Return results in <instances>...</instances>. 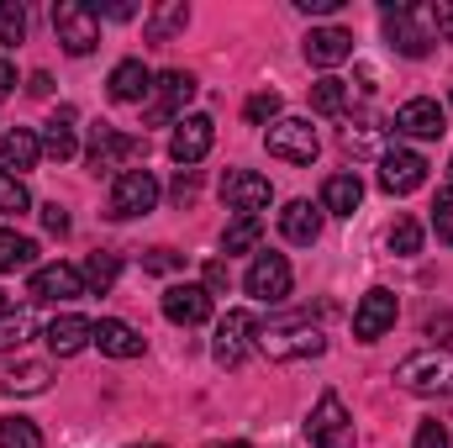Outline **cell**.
Wrapping results in <instances>:
<instances>
[{"mask_svg": "<svg viewBox=\"0 0 453 448\" xmlns=\"http://www.w3.org/2000/svg\"><path fill=\"white\" fill-rule=\"evenodd\" d=\"M322 348H327V337L311 317H274L258 328V353L274 364H301V359H317Z\"/></svg>", "mask_w": 453, "mask_h": 448, "instance_id": "1", "label": "cell"}, {"mask_svg": "<svg viewBox=\"0 0 453 448\" xmlns=\"http://www.w3.org/2000/svg\"><path fill=\"white\" fill-rule=\"evenodd\" d=\"M395 385L411 396H453V348H417L395 364Z\"/></svg>", "mask_w": 453, "mask_h": 448, "instance_id": "2", "label": "cell"}, {"mask_svg": "<svg viewBox=\"0 0 453 448\" xmlns=\"http://www.w3.org/2000/svg\"><path fill=\"white\" fill-rule=\"evenodd\" d=\"M53 37H58L64 53L85 58V53H96V42H101V16H96L90 5H80V0H58V5H53Z\"/></svg>", "mask_w": 453, "mask_h": 448, "instance_id": "3", "label": "cell"}, {"mask_svg": "<svg viewBox=\"0 0 453 448\" xmlns=\"http://www.w3.org/2000/svg\"><path fill=\"white\" fill-rule=\"evenodd\" d=\"M385 37H390V48L406 53V58H427L433 42H438L427 11H422V21H417V11H411V5H395V0H385Z\"/></svg>", "mask_w": 453, "mask_h": 448, "instance_id": "4", "label": "cell"}, {"mask_svg": "<svg viewBox=\"0 0 453 448\" xmlns=\"http://www.w3.org/2000/svg\"><path fill=\"white\" fill-rule=\"evenodd\" d=\"M306 438H311V448H353V417H348V406H342L338 390H327V396L311 406Z\"/></svg>", "mask_w": 453, "mask_h": 448, "instance_id": "5", "label": "cell"}, {"mask_svg": "<svg viewBox=\"0 0 453 448\" xmlns=\"http://www.w3.org/2000/svg\"><path fill=\"white\" fill-rule=\"evenodd\" d=\"M264 143H269V153H274V158H285V164H311V158L322 153L317 127H311L306 116H280V121L264 132Z\"/></svg>", "mask_w": 453, "mask_h": 448, "instance_id": "6", "label": "cell"}, {"mask_svg": "<svg viewBox=\"0 0 453 448\" xmlns=\"http://www.w3.org/2000/svg\"><path fill=\"white\" fill-rule=\"evenodd\" d=\"M248 348H258V317L253 312H242V306H232L222 322H217V343H211V353H217V364H242L248 359Z\"/></svg>", "mask_w": 453, "mask_h": 448, "instance_id": "7", "label": "cell"}, {"mask_svg": "<svg viewBox=\"0 0 453 448\" xmlns=\"http://www.w3.org/2000/svg\"><path fill=\"white\" fill-rule=\"evenodd\" d=\"M290 259L285 253H253V264H248V296L253 301H264V306H274V301H285L290 296Z\"/></svg>", "mask_w": 453, "mask_h": 448, "instance_id": "8", "label": "cell"}, {"mask_svg": "<svg viewBox=\"0 0 453 448\" xmlns=\"http://www.w3.org/2000/svg\"><path fill=\"white\" fill-rule=\"evenodd\" d=\"M153 206H158L153 169H121L111 185V217H148Z\"/></svg>", "mask_w": 453, "mask_h": 448, "instance_id": "9", "label": "cell"}, {"mask_svg": "<svg viewBox=\"0 0 453 448\" xmlns=\"http://www.w3.org/2000/svg\"><path fill=\"white\" fill-rule=\"evenodd\" d=\"M211 143H217V121L211 116H201V112H190V116H180L174 121V137H169V153H174V164H201L206 153H211Z\"/></svg>", "mask_w": 453, "mask_h": 448, "instance_id": "10", "label": "cell"}, {"mask_svg": "<svg viewBox=\"0 0 453 448\" xmlns=\"http://www.w3.org/2000/svg\"><path fill=\"white\" fill-rule=\"evenodd\" d=\"M222 201L237 212V217H258V212L274 201V185H269L264 174H253V169H226Z\"/></svg>", "mask_w": 453, "mask_h": 448, "instance_id": "11", "label": "cell"}, {"mask_svg": "<svg viewBox=\"0 0 453 448\" xmlns=\"http://www.w3.org/2000/svg\"><path fill=\"white\" fill-rule=\"evenodd\" d=\"M395 296L385 290V285H374V290H364V301L353 306V337L358 343H374V337H385L395 328Z\"/></svg>", "mask_w": 453, "mask_h": 448, "instance_id": "12", "label": "cell"}, {"mask_svg": "<svg viewBox=\"0 0 453 448\" xmlns=\"http://www.w3.org/2000/svg\"><path fill=\"white\" fill-rule=\"evenodd\" d=\"M380 185H385L390 196H411V190H422V185H427V158L411 153V148H390V153L380 158Z\"/></svg>", "mask_w": 453, "mask_h": 448, "instance_id": "13", "label": "cell"}, {"mask_svg": "<svg viewBox=\"0 0 453 448\" xmlns=\"http://www.w3.org/2000/svg\"><path fill=\"white\" fill-rule=\"evenodd\" d=\"M153 85H158V101L148 106V121H180L185 106L196 101V74H185V69H164Z\"/></svg>", "mask_w": 453, "mask_h": 448, "instance_id": "14", "label": "cell"}, {"mask_svg": "<svg viewBox=\"0 0 453 448\" xmlns=\"http://www.w3.org/2000/svg\"><path fill=\"white\" fill-rule=\"evenodd\" d=\"M164 317L174 328H201L211 317V290L206 285H169L164 290Z\"/></svg>", "mask_w": 453, "mask_h": 448, "instance_id": "15", "label": "cell"}, {"mask_svg": "<svg viewBox=\"0 0 453 448\" xmlns=\"http://www.w3.org/2000/svg\"><path fill=\"white\" fill-rule=\"evenodd\" d=\"M85 296V274L74 264H42L32 269V301H74Z\"/></svg>", "mask_w": 453, "mask_h": 448, "instance_id": "16", "label": "cell"}, {"mask_svg": "<svg viewBox=\"0 0 453 448\" xmlns=\"http://www.w3.org/2000/svg\"><path fill=\"white\" fill-rule=\"evenodd\" d=\"M395 132L401 137H443L449 132V116H443V106L438 101H427V96H417V101H406L401 112H395Z\"/></svg>", "mask_w": 453, "mask_h": 448, "instance_id": "17", "label": "cell"}, {"mask_svg": "<svg viewBox=\"0 0 453 448\" xmlns=\"http://www.w3.org/2000/svg\"><path fill=\"white\" fill-rule=\"evenodd\" d=\"M53 385V369L42 359H5L0 364V390L5 396H42Z\"/></svg>", "mask_w": 453, "mask_h": 448, "instance_id": "18", "label": "cell"}, {"mask_svg": "<svg viewBox=\"0 0 453 448\" xmlns=\"http://www.w3.org/2000/svg\"><path fill=\"white\" fill-rule=\"evenodd\" d=\"M142 153V137H127V132H116V127H96L90 132V169L101 174V169H116L121 158H137Z\"/></svg>", "mask_w": 453, "mask_h": 448, "instance_id": "19", "label": "cell"}, {"mask_svg": "<svg viewBox=\"0 0 453 448\" xmlns=\"http://www.w3.org/2000/svg\"><path fill=\"white\" fill-rule=\"evenodd\" d=\"M42 337H48V348H53L58 359H74L85 343H96V322H90V317H80V312H64V317H53V322H48V333H42Z\"/></svg>", "mask_w": 453, "mask_h": 448, "instance_id": "20", "label": "cell"}, {"mask_svg": "<svg viewBox=\"0 0 453 448\" xmlns=\"http://www.w3.org/2000/svg\"><path fill=\"white\" fill-rule=\"evenodd\" d=\"M96 348L111 353V359H142L148 337L137 333L132 322H121V317H101V322H96Z\"/></svg>", "mask_w": 453, "mask_h": 448, "instance_id": "21", "label": "cell"}, {"mask_svg": "<svg viewBox=\"0 0 453 448\" xmlns=\"http://www.w3.org/2000/svg\"><path fill=\"white\" fill-rule=\"evenodd\" d=\"M106 85H111V101H121V106H142L153 96V74L142 69V58H121Z\"/></svg>", "mask_w": 453, "mask_h": 448, "instance_id": "22", "label": "cell"}, {"mask_svg": "<svg viewBox=\"0 0 453 448\" xmlns=\"http://www.w3.org/2000/svg\"><path fill=\"white\" fill-rule=\"evenodd\" d=\"M306 58H311L317 69H333V64H342V58H353V32H342V27H311Z\"/></svg>", "mask_w": 453, "mask_h": 448, "instance_id": "23", "label": "cell"}, {"mask_svg": "<svg viewBox=\"0 0 453 448\" xmlns=\"http://www.w3.org/2000/svg\"><path fill=\"white\" fill-rule=\"evenodd\" d=\"M280 232H285V243L311 248V243L322 237V206H311V201H285V212H280Z\"/></svg>", "mask_w": 453, "mask_h": 448, "instance_id": "24", "label": "cell"}, {"mask_svg": "<svg viewBox=\"0 0 453 448\" xmlns=\"http://www.w3.org/2000/svg\"><path fill=\"white\" fill-rule=\"evenodd\" d=\"M142 27H148V42H174L190 27V5L185 0H164V5H153L142 16Z\"/></svg>", "mask_w": 453, "mask_h": 448, "instance_id": "25", "label": "cell"}, {"mask_svg": "<svg viewBox=\"0 0 453 448\" xmlns=\"http://www.w3.org/2000/svg\"><path fill=\"white\" fill-rule=\"evenodd\" d=\"M0 158H5V169H11V174H21V169H32V164L42 158V137H37V132H27V127H16V132H5V137H0Z\"/></svg>", "mask_w": 453, "mask_h": 448, "instance_id": "26", "label": "cell"}, {"mask_svg": "<svg viewBox=\"0 0 453 448\" xmlns=\"http://www.w3.org/2000/svg\"><path fill=\"white\" fill-rule=\"evenodd\" d=\"M358 201H364V180L358 174H333L322 185V212H333V217H353Z\"/></svg>", "mask_w": 453, "mask_h": 448, "instance_id": "27", "label": "cell"}, {"mask_svg": "<svg viewBox=\"0 0 453 448\" xmlns=\"http://www.w3.org/2000/svg\"><path fill=\"white\" fill-rule=\"evenodd\" d=\"M32 264H37V243L21 237V232H11V227H0V274L32 269Z\"/></svg>", "mask_w": 453, "mask_h": 448, "instance_id": "28", "label": "cell"}, {"mask_svg": "<svg viewBox=\"0 0 453 448\" xmlns=\"http://www.w3.org/2000/svg\"><path fill=\"white\" fill-rule=\"evenodd\" d=\"M74 148H80V143H74V112H58L42 127V153L64 164V158H74Z\"/></svg>", "mask_w": 453, "mask_h": 448, "instance_id": "29", "label": "cell"}, {"mask_svg": "<svg viewBox=\"0 0 453 448\" xmlns=\"http://www.w3.org/2000/svg\"><path fill=\"white\" fill-rule=\"evenodd\" d=\"M348 101H353V85H342V80H333V74L311 85V112L338 116V112H348Z\"/></svg>", "mask_w": 453, "mask_h": 448, "instance_id": "30", "label": "cell"}, {"mask_svg": "<svg viewBox=\"0 0 453 448\" xmlns=\"http://www.w3.org/2000/svg\"><path fill=\"white\" fill-rule=\"evenodd\" d=\"M258 237H264V222L258 217H232L222 232V253H253Z\"/></svg>", "mask_w": 453, "mask_h": 448, "instance_id": "31", "label": "cell"}, {"mask_svg": "<svg viewBox=\"0 0 453 448\" xmlns=\"http://www.w3.org/2000/svg\"><path fill=\"white\" fill-rule=\"evenodd\" d=\"M80 274H85V290L106 296V290L116 285V274H121V259H116V253H90V264H85Z\"/></svg>", "mask_w": 453, "mask_h": 448, "instance_id": "32", "label": "cell"}, {"mask_svg": "<svg viewBox=\"0 0 453 448\" xmlns=\"http://www.w3.org/2000/svg\"><path fill=\"white\" fill-rule=\"evenodd\" d=\"M32 206V196H27V185H21V174H11L5 164H0V212L5 217H21Z\"/></svg>", "mask_w": 453, "mask_h": 448, "instance_id": "33", "label": "cell"}, {"mask_svg": "<svg viewBox=\"0 0 453 448\" xmlns=\"http://www.w3.org/2000/svg\"><path fill=\"white\" fill-rule=\"evenodd\" d=\"M0 448H42L37 422H27V417H5V422H0Z\"/></svg>", "mask_w": 453, "mask_h": 448, "instance_id": "34", "label": "cell"}, {"mask_svg": "<svg viewBox=\"0 0 453 448\" xmlns=\"http://www.w3.org/2000/svg\"><path fill=\"white\" fill-rule=\"evenodd\" d=\"M385 243H390V253L395 259H411L417 248H422V222H411V217H401V222L385 232Z\"/></svg>", "mask_w": 453, "mask_h": 448, "instance_id": "35", "label": "cell"}, {"mask_svg": "<svg viewBox=\"0 0 453 448\" xmlns=\"http://www.w3.org/2000/svg\"><path fill=\"white\" fill-rule=\"evenodd\" d=\"M21 37H27V11H21L16 0H0V42L16 48Z\"/></svg>", "mask_w": 453, "mask_h": 448, "instance_id": "36", "label": "cell"}, {"mask_svg": "<svg viewBox=\"0 0 453 448\" xmlns=\"http://www.w3.org/2000/svg\"><path fill=\"white\" fill-rule=\"evenodd\" d=\"M27 333H32V317L27 312H5L0 317V348H21Z\"/></svg>", "mask_w": 453, "mask_h": 448, "instance_id": "37", "label": "cell"}, {"mask_svg": "<svg viewBox=\"0 0 453 448\" xmlns=\"http://www.w3.org/2000/svg\"><path fill=\"white\" fill-rule=\"evenodd\" d=\"M242 116H248L253 127L274 121V116H280V96H274V90H258V96H248V106H242Z\"/></svg>", "mask_w": 453, "mask_h": 448, "instance_id": "38", "label": "cell"}, {"mask_svg": "<svg viewBox=\"0 0 453 448\" xmlns=\"http://www.w3.org/2000/svg\"><path fill=\"white\" fill-rule=\"evenodd\" d=\"M433 227H438V237L453 243V185L449 190H438V206H433Z\"/></svg>", "mask_w": 453, "mask_h": 448, "instance_id": "39", "label": "cell"}, {"mask_svg": "<svg viewBox=\"0 0 453 448\" xmlns=\"http://www.w3.org/2000/svg\"><path fill=\"white\" fill-rule=\"evenodd\" d=\"M142 269H153V274H174V269H180V253H174V248H148V253H142Z\"/></svg>", "mask_w": 453, "mask_h": 448, "instance_id": "40", "label": "cell"}, {"mask_svg": "<svg viewBox=\"0 0 453 448\" xmlns=\"http://www.w3.org/2000/svg\"><path fill=\"white\" fill-rule=\"evenodd\" d=\"M411 448H453V438H449V428H443V422H422Z\"/></svg>", "mask_w": 453, "mask_h": 448, "instance_id": "41", "label": "cell"}, {"mask_svg": "<svg viewBox=\"0 0 453 448\" xmlns=\"http://www.w3.org/2000/svg\"><path fill=\"white\" fill-rule=\"evenodd\" d=\"M427 337H433V348H449L453 343V312H433V317H427Z\"/></svg>", "mask_w": 453, "mask_h": 448, "instance_id": "42", "label": "cell"}, {"mask_svg": "<svg viewBox=\"0 0 453 448\" xmlns=\"http://www.w3.org/2000/svg\"><path fill=\"white\" fill-rule=\"evenodd\" d=\"M427 21H433V32H438L443 42H453V0H438V5L427 11Z\"/></svg>", "mask_w": 453, "mask_h": 448, "instance_id": "43", "label": "cell"}, {"mask_svg": "<svg viewBox=\"0 0 453 448\" xmlns=\"http://www.w3.org/2000/svg\"><path fill=\"white\" fill-rule=\"evenodd\" d=\"M42 227H48V232H58V237H64V232H69V212H64V206H58V201H53V206H42Z\"/></svg>", "mask_w": 453, "mask_h": 448, "instance_id": "44", "label": "cell"}, {"mask_svg": "<svg viewBox=\"0 0 453 448\" xmlns=\"http://www.w3.org/2000/svg\"><path fill=\"white\" fill-rule=\"evenodd\" d=\"M174 201H180V206L196 201V174H190V169H180V180H174Z\"/></svg>", "mask_w": 453, "mask_h": 448, "instance_id": "45", "label": "cell"}, {"mask_svg": "<svg viewBox=\"0 0 453 448\" xmlns=\"http://www.w3.org/2000/svg\"><path fill=\"white\" fill-rule=\"evenodd\" d=\"M206 290H211V296L226 290V264H222V259H211V264H206Z\"/></svg>", "mask_w": 453, "mask_h": 448, "instance_id": "46", "label": "cell"}, {"mask_svg": "<svg viewBox=\"0 0 453 448\" xmlns=\"http://www.w3.org/2000/svg\"><path fill=\"white\" fill-rule=\"evenodd\" d=\"M306 16H333V11H342V0H296Z\"/></svg>", "mask_w": 453, "mask_h": 448, "instance_id": "47", "label": "cell"}, {"mask_svg": "<svg viewBox=\"0 0 453 448\" xmlns=\"http://www.w3.org/2000/svg\"><path fill=\"white\" fill-rule=\"evenodd\" d=\"M16 90V69H11V58H0V101Z\"/></svg>", "mask_w": 453, "mask_h": 448, "instance_id": "48", "label": "cell"}, {"mask_svg": "<svg viewBox=\"0 0 453 448\" xmlns=\"http://www.w3.org/2000/svg\"><path fill=\"white\" fill-rule=\"evenodd\" d=\"M27 90H32V96H53V80H48V74H42V69H37V74H32V80H27Z\"/></svg>", "mask_w": 453, "mask_h": 448, "instance_id": "49", "label": "cell"}, {"mask_svg": "<svg viewBox=\"0 0 453 448\" xmlns=\"http://www.w3.org/2000/svg\"><path fill=\"white\" fill-rule=\"evenodd\" d=\"M5 312H11V301H5V296H0V317H5Z\"/></svg>", "mask_w": 453, "mask_h": 448, "instance_id": "50", "label": "cell"}, {"mask_svg": "<svg viewBox=\"0 0 453 448\" xmlns=\"http://www.w3.org/2000/svg\"><path fill=\"white\" fill-rule=\"evenodd\" d=\"M217 448H253V444H217Z\"/></svg>", "mask_w": 453, "mask_h": 448, "instance_id": "51", "label": "cell"}, {"mask_svg": "<svg viewBox=\"0 0 453 448\" xmlns=\"http://www.w3.org/2000/svg\"><path fill=\"white\" fill-rule=\"evenodd\" d=\"M449 180H453V164H449Z\"/></svg>", "mask_w": 453, "mask_h": 448, "instance_id": "52", "label": "cell"}, {"mask_svg": "<svg viewBox=\"0 0 453 448\" xmlns=\"http://www.w3.org/2000/svg\"><path fill=\"white\" fill-rule=\"evenodd\" d=\"M148 448H164V444H148Z\"/></svg>", "mask_w": 453, "mask_h": 448, "instance_id": "53", "label": "cell"}, {"mask_svg": "<svg viewBox=\"0 0 453 448\" xmlns=\"http://www.w3.org/2000/svg\"><path fill=\"white\" fill-rule=\"evenodd\" d=\"M0 137H5V132H0Z\"/></svg>", "mask_w": 453, "mask_h": 448, "instance_id": "54", "label": "cell"}]
</instances>
